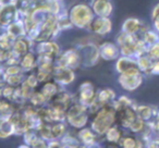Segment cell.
Segmentation results:
<instances>
[{"label":"cell","mask_w":159,"mask_h":148,"mask_svg":"<svg viewBox=\"0 0 159 148\" xmlns=\"http://www.w3.org/2000/svg\"><path fill=\"white\" fill-rule=\"evenodd\" d=\"M16 7L21 16H33L36 12L46 11L55 16H59L63 12V2L56 0H16Z\"/></svg>","instance_id":"1"},{"label":"cell","mask_w":159,"mask_h":148,"mask_svg":"<svg viewBox=\"0 0 159 148\" xmlns=\"http://www.w3.org/2000/svg\"><path fill=\"white\" fill-rule=\"evenodd\" d=\"M117 124V113L112 105L102 106L97 112L91 115L89 128L99 137H104L110 128Z\"/></svg>","instance_id":"2"},{"label":"cell","mask_w":159,"mask_h":148,"mask_svg":"<svg viewBox=\"0 0 159 148\" xmlns=\"http://www.w3.org/2000/svg\"><path fill=\"white\" fill-rule=\"evenodd\" d=\"M61 33L57 24V16L49 12H43L42 19L38 24V27L34 34L29 37L33 40L35 44L40 42H46V40L56 39L58 35Z\"/></svg>","instance_id":"3"},{"label":"cell","mask_w":159,"mask_h":148,"mask_svg":"<svg viewBox=\"0 0 159 148\" xmlns=\"http://www.w3.org/2000/svg\"><path fill=\"white\" fill-rule=\"evenodd\" d=\"M116 44L120 49V55L135 59L139 56L145 55L148 48L139 37L126 34L122 31L116 37Z\"/></svg>","instance_id":"4"},{"label":"cell","mask_w":159,"mask_h":148,"mask_svg":"<svg viewBox=\"0 0 159 148\" xmlns=\"http://www.w3.org/2000/svg\"><path fill=\"white\" fill-rule=\"evenodd\" d=\"M68 16L73 27L79 29H89L92 21L95 18L91 5L77 2L68 9Z\"/></svg>","instance_id":"5"},{"label":"cell","mask_w":159,"mask_h":148,"mask_svg":"<svg viewBox=\"0 0 159 148\" xmlns=\"http://www.w3.org/2000/svg\"><path fill=\"white\" fill-rule=\"evenodd\" d=\"M89 120L91 114L89 112V108L77 100L73 101L66 112V123L68 124L69 128L73 131L89 126Z\"/></svg>","instance_id":"6"},{"label":"cell","mask_w":159,"mask_h":148,"mask_svg":"<svg viewBox=\"0 0 159 148\" xmlns=\"http://www.w3.org/2000/svg\"><path fill=\"white\" fill-rule=\"evenodd\" d=\"M98 45L99 44H97L95 40L89 38H83L75 45L81 56L83 68H93L99 62L100 55Z\"/></svg>","instance_id":"7"},{"label":"cell","mask_w":159,"mask_h":148,"mask_svg":"<svg viewBox=\"0 0 159 148\" xmlns=\"http://www.w3.org/2000/svg\"><path fill=\"white\" fill-rule=\"evenodd\" d=\"M144 74L139 70L135 69L130 72L123 73V74H118V84L123 91L128 93H132L139 89L144 82Z\"/></svg>","instance_id":"8"},{"label":"cell","mask_w":159,"mask_h":148,"mask_svg":"<svg viewBox=\"0 0 159 148\" xmlns=\"http://www.w3.org/2000/svg\"><path fill=\"white\" fill-rule=\"evenodd\" d=\"M56 64L63 68H68L71 70H77L82 66L81 61V56L76 47H71V48L61 50L60 55L56 59Z\"/></svg>","instance_id":"9"},{"label":"cell","mask_w":159,"mask_h":148,"mask_svg":"<svg viewBox=\"0 0 159 148\" xmlns=\"http://www.w3.org/2000/svg\"><path fill=\"white\" fill-rule=\"evenodd\" d=\"M97 91L95 85L89 81H84L80 84L77 92L75 94V100L81 102L82 105L89 108L91 105H93L97 97Z\"/></svg>","instance_id":"10"},{"label":"cell","mask_w":159,"mask_h":148,"mask_svg":"<svg viewBox=\"0 0 159 148\" xmlns=\"http://www.w3.org/2000/svg\"><path fill=\"white\" fill-rule=\"evenodd\" d=\"M87 31L98 37H105L112 32V21L110 18L95 16Z\"/></svg>","instance_id":"11"},{"label":"cell","mask_w":159,"mask_h":148,"mask_svg":"<svg viewBox=\"0 0 159 148\" xmlns=\"http://www.w3.org/2000/svg\"><path fill=\"white\" fill-rule=\"evenodd\" d=\"M34 51H35L37 56L52 58V59L56 60L58 56L60 55V52H61V47L56 42V39H51L35 44Z\"/></svg>","instance_id":"12"},{"label":"cell","mask_w":159,"mask_h":148,"mask_svg":"<svg viewBox=\"0 0 159 148\" xmlns=\"http://www.w3.org/2000/svg\"><path fill=\"white\" fill-rule=\"evenodd\" d=\"M148 29H149V26L144 21L139 20L137 18H128L122 23L121 31L126 34L141 38L144 32H146Z\"/></svg>","instance_id":"13"},{"label":"cell","mask_w":159,"mask_h":148,"mask_svg":"<svg viewBox=\"0 0 159 148\" xmlns=\"http://www.w3.org/2000/svg\"><path fill=\"white\" fill-rule=\"evenodd\" d=\"M76 78V74H75L74 70H71L68 68H63L56 64L55 70L52 73V80L55 81L57 84H59L61 87H66L71 85Z\"/></svg>","instance_id":"14"},{"label":"cell","mask_w":159,"mask_h":148,"mask_svg":"<svg viewBox=\"0 0 159 148\" xmlns=\"http://www.w3.org/2000/svg\"><path fill=\"white\" fill-rule=\"evenodd\" d=\"M75 100V96L72 95L70 92L66 91L64 87H62L60 89V92L48 102V105L52 108L59 109L64 112H66L68 108L73 104V101Z\"/></svg>","instance_id":"15"},{"label":"cell","mask_w":159,"mask_h":148,"mask_svg":"<svg viewBox=\"0 0 159 148\" xmlns=\"http://www.w3.org/2000/svg\"><path fill=\"white\" fill-rule=\"evenodd\" d=\"M135 102L133 106L126 107V108H122L119 110H116L117 113V124L121 126L124 131H128L131 124L137 119L136 111H135Z\"/></svg>","instance_id":"16"},{"label":"cell","mask_w":159,"mask_h":148,"mask_svg":"<svg viewBox=\"0 0 159 148\" xmlns=\"http://www.w3.org/2000/svg\"><path fill=\"white\" fill-rule=\"evenodd\" d=\"M75 135H76L77 139L80 143L85 146H96V145H102L100 141H102V137H99L91 128L85 126L83 128H80L77 131H74Z\"/></svg>","instance_id":"17"},{"label":"cell","mask_w":159,"mask_h":148,"mask_svg":"<svg viewBox=\"0 0 159 148\" xmlns=\"http://www.w3.org/2000/svg\"><path fill=\"white\" fill-rule=\"evenodd\" d=\"M99 55L100 59L105 61H116L120 57V49L116 42H102L99 45Z\"/></svg>","instance_id":"18"},{"label":"cell","mask_w":159,"mask_h":148,"mask_svg":"<svg viewBox=\"0 0 159 148\" xmlns=\"http://www.w3.org/2000/svg\"><path fill=\"white\" fill-rule=\"evenodd\" d=\"M20 19V13L16 5L1 6L0 7V26L6 29L8 25Z\"/></svg>","instance_id":"19"},{"label":"cell","mask_w":159,"mask_h":148,"mask_svg":"<svg viewBox=\"0 0 159 148\" xmlns=\"http://www.w3.org/2000/svg\"><path fill=\"white\" fill-rule=\"evenodd\" d=\"M34 46H35V43L32 39H30L27 36H24V37L14 39L11 51L13 52V55H16V57L21 59L27 52L34 50Z\"/></svg>","instance_id":"20"},{"label":"cell","mask_w":159,"mask_h":148,"mask_svg":"<svg viewBox=\"0 0 159 148\" xmlns=\"http://www.w3.org/2000/svg\"><path fill=\"white\" fill-rule=\"evenodd\" d=\"M91 8L95 16L110 18L113 12V5L111 0H95V1H92Z\"/></svg>","instance_id":"21"},{"label":"cell","mask_w":159,"mask_h":148,"mask_svg":"<svg viewBox=\"0 0 159 148\" xmlns=\"http://www.w3.org/2000/svg\"><path fill=\"white\" fill-rule=\"evenodd\" d=\"M135 69H139L135 58L120 56L115 61V70L117 71L118 74H123V73L130 72Z\"/></svg>","instance_id":"22"},{"label":"cell","mask_w":159,"mask_h":148,"mask_svg":"<svg viewBox=\"0 0 159 148\" xmlns=\"http://www.w3.org/2000/svg\"><path fill=\"white\" fill-rule=\"evenodd\" d=\"M126 131H124L121 126H119L118 124L113 125L112 128H110L108 131L106 132V134L102 137V141H106L108 145L111 146H117L119 145L120 141L123 137V135L125 134Z\"/></svg>","instance_id":"23"},{"label":"cell","mask_w":159,"mask_h":148,"mask_svg":"<svg viewBox=\"0 0 159 148\" xmlns=\"http://www.w3.org/2000/svg\"><path fill=\"white\" fill-rule=\"evenodd\" d=\"M19 64L22 68L23 72L26 73V74L34 72L36 70V66H37V55H36V52L34 50L27 52L26 55H24L20 59Z\"/></svg>","instance_id":"24"},{"label":"cell","mask_w":159,"mask_h":148,"mask_svg":"<svg viewBox=\"0 0 159 148\" xmlns=\"http://www.w3.org/2000/svg\"><path fill=\"white\" fill-rule=\"evenodd\" d=\"M159 108L155 106H149V105H135V111L139 119L144 120L145 122H152L156 115L157 111Z\"/></svg>","instance_id":"25"},{"label":"cell","mask_w":159,"mask_h":148,"mask_svg":"<svg viewBox=\"0 0 159 148\" xmlns=\"http://www.w3.org/2000/svg\"><path fill=\"white\" fill-rule=\"evenodd\" d=\"M117 97L118 96L115 89L110 88V87H106V88H100L97 91L96 101L102 107L107 106V105H112Z\"/></svg>","instance_id":"26"},{"label":"cell","mask_w":159,"mask_h":148,"mask_svg":"<svg viewBox=\"0 0 159 148\" xmlns=\"http://www.w3.org/2000/svg\"><path fill=\"white\" fill-rule=\"evenodd\" d=\"M62 87L59 84L55 82L53 80L48 81V82L44 83V84H40V86L38 87V91L45 96V98L47 99V101H50L56 95L60 92Z\"/></svg>","instance_id":"27"},{"label":"cell","mask_w":159,"mask_h":148,"mask_svg":"<svg viewBox=\"0 0 159 148\" xmlns=\"http://www.w3.org/2000/svg\"><path fill=\"white\" fill-rule=\"evenodd\" d=\"M5 31H6V33L9 34L13 39L26 36V31H25V26H24V23H23L22 19H19L18 21H16V22L8 25L5 29Z\"/></svg>","instance_id":"28"},{"label":"cell","mask_w":159,"mask_h":148,"mask_svg":"<svg viewBox=\"0 0 159 148\" xmlns=\"http://www.w3.org/2000/svg\"><path fill=\"white\" fill-rule=\"evenodd\" d=\"M11 136H16V128L11 119L0 118V138L7 139Z\"/></svg>","instance_id":"29"},{"label":"cell","mask_w":159,"mask_h":148,"mask_svg":"<svg viewBox=\"0 0 159 148\" xmlns=\"http://www.w3.org/2000/svg\"><path fill=\"white\" fill-rule=\"evenodd\" d=\"M70 130L66 122H55L50 124L51 139L52 141H60Z\"/></svg>","instance_id":"30"},{"label":"cell","mask_w":159,"mask_h":148,"mask_svg":"<svg viewBox=\"0 0 159 148\" xmlns=\"http://www.w3.org/2000/svg\"><path fill=\"white\" fill-rule=\"evenodd\" d=\"M18 105H14L13 102L5 99V98H0V118H6L9 119L11 115L16 112Z\"/></svg>","instance_id":"31"},{"label":"cell","mask_w":159,"mask_h":148,"mask_svg":"<svg viewBox=\"0 0 159 148\" xmlns=\"http://www.w3.org/2000/svg\"><path fill=\"white\" fill-rule=\"evenodd\" d=\"M136 63H137V68H139V70L143 73L144 76H149L152 60L150 59L146 53L136 58Z\"/></svg>","instance_id":"32"},{"label":"cell","mask_w":159,"mask_h":148,"mask_svg":"<svg viewBox=\"0 0 159 148\" xmlns=\"http://www.w3.org/2000/svg\"><path fill=\"white\" fill-rule=\"evenodd\" d=\"M148 128H149V122H145L144 120L139 119V118L137 117V119L131 124V126L129 128V130L126 131V132L136 135V136H139V135L143 134Z\"/></svg>","instance_id":"33"},{"label":"cell","mask_w":159,"mask_h":148,"mask_svg":"<svg viewBox=\"0 0 159 148\" xmlns=\"http://www.w3.org/2000/svg\"><path fill=\"white\" fill-rule=\"evenodd\" d=\"M139 39L143 40V43L147 47L152 46L154 44H156L157 42H159V34L155 31L154 29H148L146 32H144L143 35L141 36Z\"/></svg>","instance_id":"34"},{"label":"cell","mask_w":159,"mask_h":148,"mask_svg":"<svg viewBox=\"0 0 159 148\" xmlns=\"http://www.w3.org/2000/svg\"><path fill=\"white\" fill-rule=\"evenodd\" d=\"M57 24H58V27H59L60 32L68 31V29H73V25H72V23H71L70 19H69V16H68V10H64L59 16H57Z\"/></svg>","instance_id":"35"},{"label":"cell","mask_w":159,"mask_h":148,"mask_svg":"<svg viewBox=\"0 0 159 148\" xmlns=\"http://www.w3.org/2000/svg\"><path fill=\"white\" fill-rule=\"evenodd\" d=\"M137 138L139 137L134 134H131L129 132H125V134L123 135V137L120 141L118 148H134L136 146Z\"/></svg>","instance_id":"36"},{"label":"cell","mask_w":159,"mask_h":148,"mask_svg":"<svg viewBox=\"0 0 159 148\" xmlns=\"http://www.w3.org/2000/svg\"><path fill=\"white\" fill-rule=\"evenodd\" d=\"M134 104H135V101L133 99H131L129 96L121 95V96H118V97L116 98V100L113 101L112 106H113V108H115L116 110H119V109L133 106Z\"/></svg>","instance_id":"37"},{"label":"cell","mask_w":159,"mask_h":148,"mask_svg":"<svg viewBox=\"0 0 159 148\" xmlns=\"http://www.w3.org/2000/svg\"><path fill=\"white\" fill-rule=\"evenodd\" d=\"M29 104L32 105L33 107H35V108H40V107H44L46 105H48V101L45 98V96L38 89H36L35 93L31 97V99L29 100Z\"/></svg>","instance_id":"38"},{"label":"cell","mask_w":159,"mask_h":148,"mask_svg":"<svg viewBox=\"0 0 159 148\" xmlns=\"http://www.w3.org/2000/svg\"><path fill=\"white\" fill-rule=\"evenodd\" d=\"M26 73H21L16 75H6V84L13 87H19L24 82V78Z\"/></svg>","instance_id":"39"},{"label":"cell","mask_w":159,"mask_h":148,"mask_svg":"<svg viewBox=\"0 0 159 148\" xmlns=\"http://www.w3.org/2000/svg\"><path fill=\"white\" fill-rule=\"evenodd\" d=\"M14 39L6 33V31L0 35V49H5V50H11L12 45H13Z\"/></svg>","instance_id":"40"},{"label":"cell","mask_w":159,"mask_h":148,"mask_svg":"<svg viewBox=\"0 0 159 148\" xmlns=\"http://www.w3.org/2000/svg\"><path fill=\"white\" fill-rule=\"evenodd\" d=\"M27 86L32 87L34 89H38V87L40 86L39 82H38L37 78H36V74L34 72H31V73H27L26 75H25V78H24V82Z\"/></svg>","instance_id":"41"},{"label":"cell","mask_w":159,"mask_h":148,"mask_svg":"<svg viewBox=\"0 0 159 148\" xmlns=\"http://www.w3.org/2000/svg\"><path fill=\"white\" fill-rule=\"evenodd\" d=\"M146 55L152 60V61H159V42L154 44L152 46H149L147 48Z\"/></svg>","instance_id":"42"},{"label":"cell","mask_w":159,"mask_h":148,"mask_svg":"<svg viewBox=\"0 0 159 148\" xmlns=\"http://www.w3.org/2000/svg\"><path fill=\"white\" fill-rule=\"evenodd\" d=\"M5 73L6 75H16V74H21L24 73L20 64H12V65L5 66Z\"/></svg>","instance_id":"43"},{"label":"cell","mask_w":159,"mask_h":148,"mask_svg":"<svg viewBox=\"0 0 159 148\" xmlns=\"http://www.w3.org/2000/svg\"><path fill=\"white\" fill-rule=\"evenodd\" d=\"M48 144L49 141H47L46 139L40 137L39 134H38L30 146H31V148H48Z\"/></svg>","instance_id":"44"},{"label":"cell","mask_w":159,"mask_h":148,"mask_svg":"<svg viewBox=\"0 0 159 148\" xmlns=\"http://www.w3.org/2000/svg\"><path fill=\"white\" fill-rule=\"evenodd\" d=\"M146 148H159V136L154 135L146 141Z\"/></svg>","instance_id":"45"},{"label":"cell","mask_w":159,"mask_h":148,"mask_svg":"<svg viewBox=\"0 0 159 148\" xmlns=\"http://www.w3.org/2000/svg\"><path fill=\"white\" fill-rule=\"evenodd\" d=\"M156 21H159V2H157L152 7V12H150V22L152 23Z\"/></svg>","instance_id":"46"},{"label":"cell","mask_w":159,"mask_h":148,"mask_svg":"<svg viewBox=\"0 0 159 148\" xmlns=\"http://www.w3.org/2000/svg\"><path fill=\"white\" fill-rule=\"evenodd\" d=\"M152 75H159V61H152L149 76H152Z\"/></svg>","instance_id":"47"},{"label":"cell","mask_w":159,"mask_h":148,"mask_svg":"<svg viewBox=\"0 0 159 148\" xmlns=\"http://www.w3.org/2000/svg\"><path fill=\"white\" fill-rule=\"evenodd\" d=\"M6 85V73L3 69H0V86Z\"/></svg>","instance_id":"48"},{"label":"cell","mask_w":159,"mask_h":148,"mask_svg":"<svg viewBox=\"0 0 159 148\" xmlns=\"http://www.w3.org/2000/svg\"><path fill=\"white\" fill-rule=\"evenodd\" d=\"M14 3H16V0H0V6H10Z\"/></svg>","instance_id":"49"},{"label":"cell","mask_w":159,"mask_h":148,"mask_svg":"<svg viewBox=\"0 0 159 148\" xmlns=\"http://www.w3.org/2000/svg\"><path fill=\"white\" fill-rule=\"evenodd\" d=\"M152 29H155V31L157 32V33L159 34V21H156V22H152Z\"/></svg>","instance_id":"50"},{"label":"cell","mask_w":159,"mask_h":148,"mask_svg":"<svg viewBox=\"0 0 159 148\" xmlns=\"http://www.w3.org/2000/svg\"><path fill=\"white\" fill-rule=\"evenodd\" d=\"M18 148H31V146H29V145H26L25 143H23V144H21V145H19Z\"/></svg>","instance_id":"51"},{"label":"cell","mask_w":159,"mask_h":148,"mask_svg":"<svg viewBox=\"0 0 159 148\" xmlns=\"http://www.w3.org/2000/svg\"><path fill=\"white\" fill-rule=\"evenodd\" d=\"M100 148H118L117 146H111V145H108L107 144V146H100Z\"/></svg>","instance_id":"52"},{"label":"cell","mask_w":159,"mask_h":148,"mask_svg":"<svg viewBox=\"0 0 159 148\" xmlns=\"http://www.w3.org/2000/svg\"><path fill=\"white\" fill-rule=\"evenodd\" d=\"M2 89L3 86H0V98H2Z\"/></svg>","instance_id":"53"},{"label":"cell","mask_w":159,"mask_h":148,"mask_svg":"<svg viewBox=\"0 0 159 148\" xmlns=\"http://www.w3.org/2000/svg\"><path fill=\"white\" fill-rule=\"evenodd\" d=\"M56 1H59V2H63L64 0H56Z\"/></svg>","instance_id":"54"},{"label":"cell","mask_w":159,"mask_h":148,"mask_svg":"<svg viewBox=\"0 0 159 148\" xmlns=\"http://www.w3.org/2000/svg\"><path fill=\"white\" fill-rule=\"evenodd\" d=\"M92 1H95V0H91V2H92Z\"/></svg>","instance_id":"55"},{"label":"cell","mask_w":159,"mask_h":148,"mask_svg":"<svg viewBox=\"0 0 159 148\" xmlns=\"http://www.w3.org/2000/svg\"><path fill=\"white\" fill-rule=\"evenodd\" d=\"M0 7H1V6H0Z\"/></svg>","instance_id":"56"}]
</instances>
